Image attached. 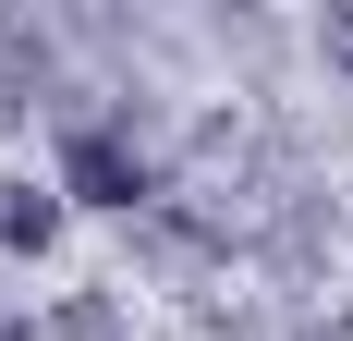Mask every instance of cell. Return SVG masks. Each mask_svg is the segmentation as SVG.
<instances>
[{
	"mask_svg": "<svg viewBox=\"0 0 353 341\" xmlns=\"http://www.w3.org/2000/svg\"><path fill=\"white\" fill-rule=\"evenodd\" d=\"M49 183H61V207H85V220H146V207L171 195L159 159H146V135L122 122V110H61V135H49Z\"/></svg>",
	"mask_w": 353,
	"mask_h": 341,
	"instance_id": "1",
	"label": "cell"
},
{
	"mask_svg": "<svg viewBox=\"0 0 353 341\" xmlns=\"http://www.w3.org/2000/svg\"><path fill=\"white\" fill-rule=\"evenodd\" d=\"M61 232H73L61 183H49V170H0V269H49Z\"/></svg>",
	"mask_w": 353,
	"mask_h": 341,
	"instance_id": "2",
	"label": "cell"
},
{
	"mask_svg": "<svg viewBox=\"0 0 353 341\" xmlns=\"http://www.w3.org/2000/svg\"><path fill=\"white\" fill-rule=\"evenodd\" d=\"M49 341H134V317H122V293H61V305H49Z\"/></svg>",
	"mask_w": 353,
	"mask_h": 341,
	"instance_id": "3",
	"label": "cell"
},
{
	"mask_svg": "<svg viewBox=\"0 0 353 341\" xmlns=\"http://www.w3.org/2000/svg\"><path fill=\"white\" fill-rule=\"evenodd\" d=\"M12 122H37V61H0V135Z\"/></svg>",
	"mask_w": 353,
	"mask_h": 341,
	"instance_id": "4",
	"label": "cell"
},
{
	"mask_svg": "<svg viewBox=\"0 0 353 341\" xmlns=\"http://www.w3.org/2000/svg\"><path fill=\"white\" fill-rule=\"evenodd\" d=\"M317 49H329V73L353 86V0H329V12H317Z\"/></svg>",
	"mask_w": 353,
	"mask_h": 341,
	"instance_id": "5",
	"label": "cell"
}]
</instances>
